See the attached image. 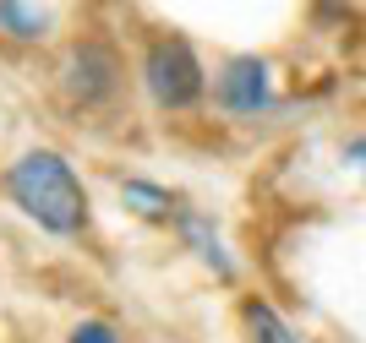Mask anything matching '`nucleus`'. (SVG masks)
I'll return each mask as SVG.
<instances>
[{
	"label": "nucleus",
	"instance_id": "6",
	"mask_svg": "<svg viewBox=\"0 0 366 343\" xmlns=\"http://www.w3.org/2000/svg\"><path fill=\"white\" fill-rule=\"evenodd\" d=\"M0 33H11V39H44V16L28 11L22 0H0Z\"/></svg>",
	"mask_w": 366,
	"mask_h": 343
},
{
	"label": "nucleus",
	"instance_id": "5",
	"mask_svg": "<svg viewBox=\"0 0 366 343\" xmlns=\"http://www.w3.org/2000/svg\"><path fill=\"white\" fill-rule=\"evenodd\" d=\"M246 327H252V343H301L274 311H268V305H257V300L246 305Z\"/></svg>",
	"mask_w": 366,
	"mask_h": 343
},
{
	"label": "nucleus",
	"instance_id": "8",
	"mask_svg": "<svg viewBox=\"0 0 366 343\" xmlns=\"http://www.w3.org/2000/svg\"><path fill=\"white\" fill-rule=\"evenodd\" d=\"M71 343H115V332H109L104 322H82V327L71 332Z\"/></svg>",
	"mask_w": 366,
	"mask_h": 343
},
{
	"label": "nucleus",
	"instance_id": "7",
	"mask_svg": "<svg viewBox=\"0 0 366 343\" xmlns=\"http://www.w3.org/2000/svg\"><path fill=\"white\" fill-rule=\"evenodd\" d=\"M126 202H137V213H148V218L169 213V196L159 185H142V180H126Z\"/></svg>",
	"mask_w": 366,
	"mask_h": 343
},
{
	"label": "nucleus",
	"instance_id": "9",
	"mask_svg": "<svg viewBox=\"0 0 366 343\" xmlns=\"http://www.w3.org/2000/svg\"><path fill=\"white\" fill-rule=\"evenodd\" d=\"M350 158H355V164L366 169V136H361V142H355V148H350Z\"/></svg>",
	"mask_w": 366,
	"mask_h": 343
},
{
	"label": "nucleus",
	"instance_id": "1",
	"mask_svg": "<svg viewBox=\"0 0 366 343\" xmlns=\"http://www.w3.org/2000/svg\"><path fill=\"white\" fill-rule=\"evenodd\" d=\"M6 191L49 235H76L88 224V196H82V185H76L71 164L61 153H28V158H16L11 175H6Z\"/></svg>",
	"mask_w": 366,
	"mask_h": 343
},
{
	"label": "nucleus",
	"instance_id": "2",
	"mask_svg": "<svg viewBox=\"0 0 366 343\" xmlns=\"http://www.w3.org/2000/svg\"><path fill=\"white\" fill-rule=\"evenodd\" d=\"M142 76L159 109H192L202 98V66L186 39H153L142 55Z\"/></svg>",
	"mask_w": 366,
	"mask_h": 343
},
{
	"label": "nucleus",
	"instance_id": "4",
	"mask_svg": "<svg viewBox=\"0 0 366 343\" xmlns=\"http://www.w3.org/2000/svg\"><path fill=\"white\" fill-rule=\"evenodd\" d=\"M214 98L229 115H257V109L268 104V66H262L257 55H235L224 71H219Z\"/></svg>",
	"mask_w": 366,
	"mask_h": 343
},
{
	"label": "nucleus",
	"instance_id": "3",
	"mask_svg": "<svg viewBox=\"0 0 366 343\" xmlns=\"http://www.w3.org/2000/svg\"><path fill=\"white\" fill-rule=\"evenodd\" d=\"M121 88V55L104 44V39H82V44L66 55V93L76 104H104Z\"/></svg>",
	"mask_w": 366,
	"mask_h": 343
}]
</instances>
